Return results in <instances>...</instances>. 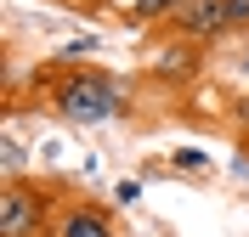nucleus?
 I'll return each instance as SVG.
<instances>
[{
  "label": "nucleus",
  "instance_id": "f257e3e1",
  "mask_svg": "<svg viewBox=\"0 0 249 237\" xmlns=\"http://www.w3.org/2000/svg\"><path fill=\"white\" fill-rule=\"evenodd\" d=\"M34 85H46L51 119H62L68 130H96L124 113V85L102 63H57L51 57L46 68H34Z\"/></svg>",
  "mask_w": 249,
  "mask_h": 237
},
{
  "label": "nucleus",
  "instance_id": "f03ea898",
  "mask_svg": "<svg viewBox=\"0 0 249 237\" xmlns=\"http://www.w3.org/2000/svg\"><path fill=\"white\" fill-rule=\"evenodd\" d=\"M68 192L57 181H34V175H6L0 187V237H46L51 215Z\"/></svg>",
  "mask_w": 249,
  "mask_h": 237
},
{
  "label": "nucleus",
  "instance_id": "7ed1b4c3",
  "mask_svg": "<svg viewBox=\"0 0 249 237\" xmlns=\"http://www.w3.org/2000/svg\"><path fill=\"white\" fill-rule=\"evenodd\" d=\"M46 237H119V221H113L108 204H91V198H62L57 215H51Z\"/></svg>",
  "mask_w": 249,
  "mask_h": 237
},
{
  "label": "nucleus",
  "instance_id": "20e7f679",
  "mask_svg": "<svg viewBox=\"0 0 249 237\" xmlns=\"http://www.w3.org/2000/svg\"><path fill=\"white\" fill-rule=\"evenodd\" d=\"M164 34L193 40V46H215V40H227V0H181L176 17L164 23Z\"/></svg>",
  "mask_w": 249,
  "mask_h": 237
},
{
  "label": "nucleus",
  "instance_id": "39448f33",
  "mask_svg": "<svg viewBox=\"0 0 249 237\" xmlns=\"http://www.w3.org/2000/svg\"><path fill=\"white\" fill-rule=\"evenodd\" d=\"M198 51H204V46L164 34V46H159V57H153V74H164V79H193V74H198Z\"/></svg>",
  "mask_w": 249,
  "mask_h": 237
},
{
  "label": "nucleus",
  "instance_id": "423d86ee",
  "mask_svg": "<svg viewBox=\"0 0 249 237\" xmlns=\"http://www.w3.org/2000/svg\"><path fill=\"white\" fill-rule=\"evenodd\" d=\"M164 164H170V175H181V181H210V175H215V170H210V158H204L198 147H176Z\"/></svg>",
  "mask_w": 249,
  "mask_h": 237
},
{
  "label": "nucleus",
  "instance_id": "0eeeda50",
  "mask_svg": "<svg viewBox=\"0 0 249 237\" xmlns=\"http://www.w3.org/2000/svg\"><path fill=\"white\" fill-rule=\"evenodd\" d=\"M96 51H102V34H74V40L57 46V63H85V57H96Z\"/></svg>",
  "mask_w": 249,
  "mask_h": 237
},
{
  "label": "nucleus",
  "instance_id": "6e6552de",
  "mask_svg": "<svg viewBox=\"0 0 249 237\" xmlns=\"http://www.w3.org/2000/svg\"><path fill=\"white\" fill-rule=\"evenodd\" d=\"M176 6H181V0H142L136 23H159V29H164V23H170V17H176Z\"/></svg>",
  "mask_w": 249,
  "mask_h": 237
},
{
  "label": "nucleus",
  "instance_id": "1a4fd4ad",
  "mask_svg": "<svg viewBox=\"0 0 249 237\" xmlns=\"http://www.w3.org/2000/svg\"><path fill=\"white\" fill-rule=\"evenodd\" d=\"M249 34V0H227V40Z\"/></svg>",
  "mask_w": 249,
  "mask_h": 237
},
{
  "label": "nucleus",
  "instance_id": "9d476101",
  "mask_svg": "<svg viewBox=\"0 0 249 237\" xmlns=\"http://www.w3.org/2000/svg\"><path fill=\"white\" fill-rule=\"evenodd\" d=\"M0 153H6V175H23V142H17L12 130L0 136Z\"/></svg>",
  "mask_w": 249,
  "mask_h": 237
},
{
  "label": "nucleus",
  "instance_id": "9b49d317",
  "mask_svg": "<svg viewBox=\"0 0 249 237\" xmlns=\"http://www.w3.org/2000/svg\"><path fill=\"white\" fill-rule=\"evenodd\" d=\"M113 17H124V23H136V12H142V0H102Z\"/></svg>",
  "mask_w": 249,
  "mask_h": 237
},
{
  "label": "nucleus",
  "instance_id": "f8f14e48",
  "mask_svg": "<svg viewBox=\"0 0 249 237\" xmlns=\"http://www.w3.org/2000/svg\"><path fill=\"white\" fill-rule=\"evenodd\" d=\"M142 198V181H130V175H124L119 187H113V204H136Z\"/></svg>",
  "mask_w": 249,
  "mask_h": 237
},
{
  "label": "nucleus",
  "instance_id": "ddd939ff",
  "mask_svg": "<svg viewBox=\"0 0 249 237\" xmlns=\"http://www.w3.org/2000/svg\"><path fill=\"white\" fill-rule=\"evenodd\" d=\"M244 158H249V136H244Z\"/></svg>",
  "mask_w": 249,
  "mask_h": 237
}]
</instances>
